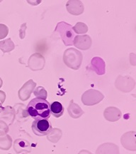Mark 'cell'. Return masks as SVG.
Masks as SVG:
<instances>
[{
    "label": "cell",
    "instance_id": "cell-6",
    "mask_svg": "<svg viewBox=\"0 0 136 154\" xmlns=\"http://www.w3.org/2000/svg\"><path fill=\"white\" fill-rule=\"evenodd\" d=\"M2 84H3V82H2V80H1V79L0 78V88H1V86H2Z\"/></svg>",
    "mask_w": 136,
    "mask_h": 154
},
{
    "label": "cell",
    "instance_id": "cell-3",
    "mask_svg": "<svg viewBox=\"0 0 136 154\" xmlns=\"http://www.w3.org/2000/svg\"><path fill=\"white\" fill-rule=\"evenodd\" d=\"M52 126L48 119L34 120L32 124V130L36 136H43L50 134L52 130Z\"/></svg>",
    "mask_w": 136,
    "mask_h": 154
},
{
    "label": "cell",
    "instance_id": "cell-1",
    "mask_svg": "<svg viewBox=\"0 0 136 154\" xmlns=\"http://www.w3.org/2000/svg\"><path fill=\"white\" fill-rule=\"evenodd\" d=\"M28 115L34 120L48 119L51 116V103L40 97L32 99L26 107Z\"/></svg>",
    "mask_w": 136,
    "mask_h": 154
},
{
    "label": "cell",
    "instance_id": "cell-5",
    "mask_svg": "<svg viewBox=\"0 0 136 154\" xmlns=\"http://www.w3.org/2000/svg\"><path fill=\"white\" fill-rule=\"evenodd\" d=\"M8 34V28L4 24H0V39L4 38Z\"/></svg>",
    "mask_w": 136,
    "mask_h": 154
},
{
    "label": "cell",
    "instance_id": "cell-4",
    "mask_svg": "<svg viewBox=\"0 0 136 154\" xmlns=\"http://www.w3.org/2000/svg\"><path fill=\"white\" fill-rule=\"evenodd\" d=\"M51 113L53 116L59 118L62 116L64 113V108L61 103L58 101H54L51 105Z\"/></svg>",
    "mask_w": 136,
    "mask_h": 154
},
{
    "label": "cell",
    "instance_id": "cell-2",
    "mask_svg": "<svg viewBox=\"0 0 136 154\" xmlns=\"http://www.w3.org/2000/svg\"><path fill=\"white\" fill-rule=\"evenodd\" d=\"M55 32L60 34L61 38L66 46L72 45L74 44V38L75 37L76 34L71 25L63 22H60L57 25Z\"/></svg>",
    "mask_w": 136,
    "mask_h": 154
}]
</instances>
